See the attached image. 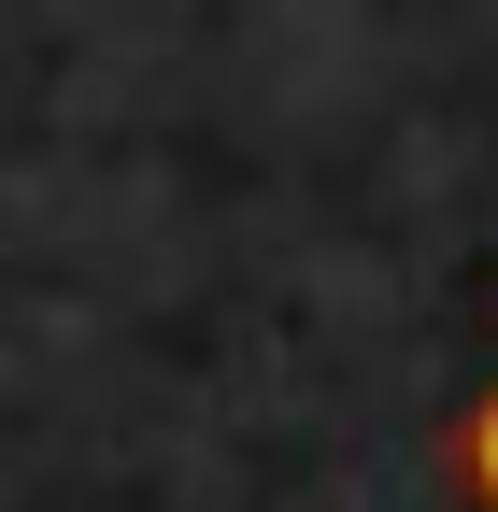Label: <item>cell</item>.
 Listing matches in <instances>:
<instances>
[{
	"instance_id": "obj_1",
	"label": "cell",
	"mask_w": 498,
	"mask_h": 512,
	"mask_svg": "<svg viewBox=\"0 0 498 512\" xmlns=\"http://www.w3.org/2000/svg\"><path fill=\"white\" fill-rule=\"evenodd\" d=\"M456 484H470V512H498V384H484L470 427H456Z\"/></svg>"
}]
</instances>
